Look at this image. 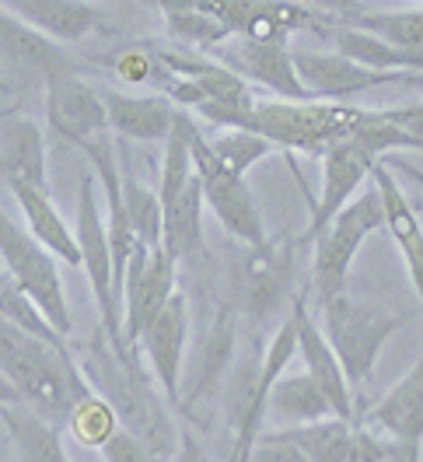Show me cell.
<instances>
[{
	"instance_id": "obj_1",
	"label": "cell",
	"mask_w": 423,
	"mask_h": 462,
	"mask_svg": "<svg viewBox=\"0 0 423 462\" xmlns=\"http://www.w3.org/2000/svg\"><path fill=\"white\" fill-rule=\"evenodd\" d=\"M78 368L85 372L87 385L109 400L119 417V428L130 431L151 456L165 462L179 448V428L171 424L169 410L158 400V382L141 372L133 346H115L98 329V337L81 350Z\"/></svg>"
},
{
	"instance_id": "obj_2",
	"label": "cell",
	"mask_w": 423,
	"mask_h": 462,
	"mask_svg": "<svg viewBox=\"0 0 423 462\" xmlns=\"http://www.w3.org/2000/svg\"><path fill=\"white\" fill-rule=\"evenodd\" d=\"M0 372L14 382L22 403L50 424H67L78 400L91 396L85 372L78 368L74 350H57L11 326L0 316Z\"/></svg>"
},
{
	"instance_id": "obj_3",
	"label": "cell",
	"mask_w": 423,
	"mask_h": 462,
	"mask_svg": "<svg viewBox=\"0 0 423 462\" xmlns=\"http://www.w3.org/2000/svg\"><path fill=\"white\" fill-rule=\"evenodd\" d=\"M322 322H326V340L336 354L339 368L350 385L367 382L374 372V361L382 354V346L395 337V329L402 326V319L350 298L346 291H339L333 298L322 301Z\"/></svg>"
},
{
	"instance_id": "obj_4",
	"label": "cell",
	"mask_w": 423,
	"mask_h": 462,
	"mask_svg": "<svg viewBox=\"0 0 423 462\" xmlns=\"http://www.w3.org/2000/svg\"><path fill=\"white\" fill-rule=\"evenodd\" d=\"M361 109L336 102H255L242 130L259 134L262 141L298 151H326L336 141H346Z\"/></svg>"
},
{
	"instance_id": "obj_5",
	"label": "cell",
	"mask_w": 423,
	"mask_h": 462,
	"mask_svg": "<svg viewBox=\"0 0 423 462\" xmlns=\"http://www.w3.org/2000/svg\"><path fill=\"white\" fill-rule=\"evenodd\" d=\"M294 354H298V322L294 316H287L270 346L253 365H242V375L234 382V445L227 462H249L259 441V424L270 413V389L283 375Z\"/></svg>"
},
{
	"instance_id": "obj_6",
	"label": "cell",
	"mask_w": 423,
	"mask_h": 462,
	"mask_svg": "<svg viewBox=\"0 0 423 462\" xmlns=\"http://www.w3.org/2000/svg\"><path fill=\"white\" fill-rule=\"evenodd\" d=\"M385 225V210H382V197L374 186H367L357 200H350L336 214V221L318 235L315 242V260H311V281L318 291V301L333 298L346 288L350 266L357 260L361 245L371 231Z\"/></svg>"
},
{
	"instance_id": "obj_7",
	"label": "cell",
	"mask_w": 423,
	"mask_h": 462,
	"mask_svg": "<svg viewBox=\"0 0 423 462\" xmlns=\"http://www.w3.org/2000/svg\"><path fill=\"white\" fill-rule=\"evenodd\" d=\"M0 260L7 266V273L14 277V284L29 294L32 301L42 309V316L53 322L63 340H70L74 322H70V305L63 294L57 256H50L29 231H22L4 210H0Z\"/></svg>"
},
{
	"instance_id": "obj_8",
	"label": "cell",
	"mask_w": 423,
	"mask_h": 462,
	"mask_svg": "<svg viewBox=\"0 0 423 462\" xmlns=\"http://www.w3.org/2000/svg\"><path fill=\"white\" fill-rule=\"evenodd\" d=\"M193 172L203 186V203H210V210L217 214L227 235L245 242L253 253H266L270 242H266V228H262L259 207L253 200V189L245 186L242 175H231L217 165L203 130H197V137H193Z\"/></svg>"
},
{
	"instance_id": "obj_9",
	"label": "cell",
	"mask_w": 423,
	"mask_h": 462,
	"mask_svg": "<svg viewBox=\"0 0 423 462\" xmlns=\"http://www.w3.org/2000/svg\"><path fill=\"white\" fill-rule=\"evenodd\" d=\"M78 245H81V266H85L91 291H95V305L102 319V333L109 337V344H123V319H119V301L113 291V249H109V231L102 221V207L95 197V175L81 179L78 189Z\"/></svg>"
},
{
	"instance_id": "obj_10",
	"label": "cell",
	"mask_w": 423,
	"mask_h": 462,
	"mask_svg": "<svg viewBox=\"0 0 423 462\" xmlns=\"http://www.w3.org/2000/svg\"><path fill=\"white\" fill-rule=\"evenodd\" d=\"M175 266L179 263L161 245L133 249L126 284H123V344L126 346H137L147 322L169 305V298L175 294Z\"/></svg>"
},
{
	"instance_id": "obj_11",
	"label": "cell",
	"mask_w": 423,
	"mask_h": 462,
	"mask_svg": "<svg viewBox=\"0 0 423 462\" xmlns=\"http://www.w3.org/2000/svg\"><path fill=\"white\" fill-rule=\"evenodd\" d=\"M374 165H378V158L350 137L322 151V193H318V200H311V221L308 231L301 235V242L318 238L336 221L339 210L354 200V193L371 179Z\"/></svg>"
},
{
	"instance_id": "obj_12",
	"label": "cell",
	"mask_w": 423,
	"mask_h": 462,
	"mask_svg": "<svg viewBox=\"0 0 423 462\" xmlns=\"http://www.w3.org/2000/svg\"><path fill=\"white\" fill-rule=\"evenodd\" d=\"M207 18L225 25L231 35L259 42H287L290 32L315 29L308 7L280 0H193Z\"/></svg>"
},
{
	"instance_id": "obj_13",
	"label": "cell",
	"mask_w": 423,
	"mask_h": 462,
	"mask_svg": "<svg viewBox=\"0 0 423 462\" xmlns=\"http://www.w3.org/2000/svg\"><path fill=\"white\" fill-rule=\"evenodd\" d=\"M186 340H189V301L182 291H175L169 305L147 322L137 344L147 354V368L158 378L169 403L182 400V365H186Z\"/></svg>"
},
{
	"instance_id": "obj_14",
	"label": "cell",
	"mask_w": 423,
	"mask_h": 462,
	"mask_svg": "<svg viewBox=\"0 0 423 462\" xmlns=\"http://www.w3.org/2000/svg\"><path fill=\"white\" fill-rule=\"evenodd\" d=\"M46 123L50 130H57L63 141L85 147L95 137H102V130H109V116L102 91L81 81L78 74L60 78L46 85Z\"/></svg>"
},
{
	"instance_id": "obj_15",
	"label": "cell",
	"mask_w": 423,
	"mask_h": 462,
	"mask_svg": "<svg viewBox=\"0 0 423 462\" xmlns=\"http://www.w3.org/2000/svg\"><path fill=\"white\" fill-rule=\"evenodd\" d=\"M221 63L238 78H253L255 85L280 95L283 102H315L294 70V53L287 42L242 39L234 50H221Z\"/></svg>"
},
{
	"instance_id": "obj_16",
	"label": "cell",
	"mask_w": 423,
	"mask_h": 462,
	"mask_svg": "<svg viewBox=\"0 0 423 462\" xmlns=\"http://www.w3.org/2000/svg\"><path fill=\"white\" fill-rule=\"evenodd\" d=\"M290 316L298 322V354L305 357V372H308V375L315 378V385L326 393L333 417L354 424V393H350L354 385L343 375V368H339L336 354H333V346L326 340V333H322L318 322L308 316V305H305L301 298H294Z\"/></svg>"
},
{
	"instance_id": "obj_17",
	"label": "cell",
	"mask_w": 423,
	"mask_h": 462,
	"mask_svg": "<svg viewBox=\"0 0 423 462\" xmlns=\"http://www.w3.org/2000/svg\"><path fill=\"white\" fill-rule=\"evenodd\" d=\"M290 53H294V70L311 98H354L367 88L392 85L402 78V74H374L339 53H315V50H290Z\"/></svg>"
},
{
	"instance_id": "obj_18",
	"label": "cell",
	"mask_w": 423,
	"mask_h": 462,
	"mask_svg": "<svg viewBox=\"0 0 423 462\" xmlns=\"http://www.w3.org/2000/svg\"><path fill=\"white\" fill-rule=\"evenodd\" d=\"M0 179L14 189L46 193V141L42 130L25 116L0 119Z\"/></svg>"
},
{
	"instance_id": "obj_19",
	"label": "cell",
	"mask_w": 423,
	"mask_h": 462,
	"mask_svg": "<svg viewBox=\"0 0 423 462\" xmlns=\"http://www.w3.org/2000/svg\"><path fill=\"white\" fill-rule=\"evenodd\" d=\"M102 102L109 116V130H115L123 141H169L171 123H175V106L158 91V95H130V91H115L102 88Z\"/></svg>"
},
{
	"instance_id": "obj_20",
	"label": "cell",
	"mask_w": 423,
	"mask_h": 462,
	"mask_svg": "<svg viewBox=\"0 0 423 462\" xmlns=\"http://www.w3.org/2000/svg\"><path fill=\"white\" fill-rule=\"evenodd\" d=\"M371 182L382 197V210H385V228L392 231L395 245L406 260V273L413 281V288L420 294V305H423V228H420V217L413 210L409 197L402 193V186L395 182V175L378 162L374 172H371Z\"/></svg>"
},
{
	"instance_id": "obj_21",
	"label": "cell",
	"mask_w": 423,
	"mask_h": 462,
	"mask_svg": "<svg viewBox=\"0 0 423 462\" xmlns=\"http://www.w3.org/2000/svg\"><path fill=\"white\" fill-rule=\"evenodd\" d=\"M0 53L7 60H14L18 67L32 70V74H42L46 85L78 74L74 60L67 57L53 39H46L35 29H29L25 22H18L4 4H0Z\"/></svg>"
},
{
	"instance_id": "obj_22",
	"label": "cell",
	"mask_w": 423,
	"mask_h": 462,
	"mask_svg": "<svg viewBox=\"0 0 423 462\" xmlns=\"http://www.w3.org/2000/svg\"><path fill=\"white\" fill-rule=\"evenodd\" d=\"M4 7L39 35L60 42H78L87 32L98 29V7L85 0H14Z\"/></svg>"
},
{
	"instance_id": "obj_23",
	"label": "cell",
	"mask_w": 423,
	"mask_h": 462,
	"mask_svg": "<svg viewBox=\"0 0 423 462\" xmlns=\"http://www.w3.org/2000/svg\"><path fill=\"white\" fill-rule=\"evenodd\" d=\"M367 424L389 438L423 441V350L417 365L409 368V375L367 413Z\"/></svg>"
},
{
	"instance_id": "obj_24",
	"label": "cell",
	"mask_w": 423,
	"mask_h": 462,
	"mask_svg": "<svg viewBox=\"0 0 423 462\" xmlns=\"http://www.w3.org/2000/svg\"><path fill=\"white\" fill-rule=\"evenodd\" d=\"M14 200L22 207L25 221H29V235L57 260L70 263V266H81V245H78V235L67 228L63 214H60L50 193H39V189H14Z\"/></svg>"
},
{
	"instance_id": "obj_25",
	"label": "cell",
	"mask_w": 423,
	"mask_h": 462,
	"mask_svg": "<svg viewBox=\"0 0 423 462\" xmlns=\"http://www.w3.org/2000/svg\"><path fill=\"white\" fill-rule=\"evenodd\" d=\"M290 284V249L277 253L273 245L266 253H253V263L242 277V309L253 319H266L280 305L283 291Z\"/></svg>"
},
{
	"instance_id": "obj_26",
	"label": "cell",
	"mask_w": 423,
	"mask_h": 462,
	"mask_svg": "<svg viewBox=\"0 0 423 462\" xmlns=\"http://www.w3.org/2000/svg\"><path fill=\"white\" fill-rule=\"evenodd\" d=\"M0 420H4L7 438H11V445H14L22 462H70L67 448H63V438H60V428L42 420L35 410H29V406H4Z\"/></svg>"
},
{
	"instance_id": "obj_27",
	"label": "cell",
	"mask_w": 423,
	"mask_h": 462,
	"mask_svg": "<svg viewBox=\"0 0 423 462\" xmlns=\"http://www.w3.org/2000/svg\"><path fill=\"white\" fill-rule=\"evenodd\" d=\"M270 413L280 420L283 428H301V424H315L333 417L326 393L315 385L308 372H290L280 375L270 389Z\"/></svg>"
},
{
	"instance_id": "obj_28",
	"label": "cell",
	"mask_w": 423,
	"mask_h": 462,
	"mask_svg": "<svg viewBox=\"0 0 423 462\" xmlns=\"http://www.w3.org/2000/svg\"><path fill=\"white\" fill-rule=\"evenodd\" d=\"M203 245V186L193 175L189 186L165 207V228H161V249L171 260H189Z\"/></svg>"
},
{
	"instance_id": "obj_29",
	"label": "cell",
	"mask_w": 423,
	"mask_h": 462,
	"mask_svg": "<svg viewBox=\"0 0 423 462\" xmlns=\"http://www.w3.org/2000/svg\"><path fill=\"white\" fill-rule=\"evenodd\" d=\"M350 29L378 35L402 53L423 57V7H399V11H374V7H350Z\"/></svg>"
},
{
	"instance_id": "obj_30",
	"label": "cell",
	"mask_w": 423,
	"mask_h": 462,
	"mask_svg": "<svg viewBox=\"0 0 423 462\" xmlns=\"http://www.w3.org/2000/svg\"><path fill=\"white\" fill-rule=\"evenodd\" d=\"M277 434L290 441L308 462H350L354 456V424L339 417H326L301 428H280Z\"/></svg>"
},
{
	"instance_id": "obj_31",
	"label": "cell",
	"mask_w": 423,
	"mask_h": 462,
	"mask_svg": "<svg viewBox=\"0 0 423 462\" xmlns=\"http://www.w3.org/2000/svg\"><path fill=\"white\" fill-rule=\"evenodd\" d=\"M197 119L179 109L175 123H171V134L165 141V162H161V182H158V200L161 207H169L193 179V137H197Z\"/></svg>"
},
{
	"instance_id": "obj_32",
	"label": "cell",
	"mask_w": 423,
	"mask_h": 462,
	"mask_svg": "<svg viewBox=\"0 0 423 462\" xmlns=\"http://www.w3.org/2000/svg\"><path fill=\"white\" fill-rule=\"evenodd\" d=\"M0 316L7 319L11 326L25 329L29 337L42 340V344L57 346V350H70V344H67L57 329H53V322L42 316V309L32 301L29 294L14 284V277H11V273H4V277H0Z\"/></svg>"
},
{
	"instance_id": "obj_33",
	"label": "cell",
	"mask_w": 423,
	"mask_h": 462,
	"mask_svg": "<svg viewBox=\"0 0 423 462\" xmlns=\"http://www.w3.org/2000/svg\"><path fill=\"white\" fill-rule=\"evenodd\" d=\"M234 354V326H231V312H221V319L214 322L207 344L199 350V361L193 368V389H189V400H199L203 393H210L221 375H225L227 361Z\"/></svg>"
},
{
	"instance_id": "obj_34",
	"label": "cell",
	"mask_w": 423,
	"mask_h": 462,
	"mask_svg": "<svg viewBox=\"0 0 423 462\" xmlns=\"http://www.w3.org/2000/svg\"><path fill=\"white\" fill-rule=\"evenodd\" d=\"M67 428L87 448H106L115 438V431H119V417H115V410L109 406V400H102L98 393H91V396L74 403L70 417H67Z\"/></svg>"
},
{
	"instance_id": "obj_35",
	"label": "cell",
	"mask_w": 423,
	"mask_h": 462,
	"mask_svg": "<svg viewBox=\"0 0 423 462\" xmlns=\"http://www.w3.org/2000/svg\"><path fill=\"white\" fill-rule=\"evenodd\" d=\"M165 11V22H169V32L186 42V46H197V50H214L221 46L225 39H231V32L225 25H217L214 18H207L197 4H161Z\"/></svg>"
},
{
	"instance_id": "obj_36",
	"label": "cell",
	"mask_w": 423,
	"mask_h": 462,
	"mask_svg": "<svg viewBox=\"0 0 423 462\" xmlns=\"http://www.w3.org/2000/svg\"><path fill=\"white\" fill-rule=\"evenodd\" d=\"M123 200L130 210V225L137 231V242L147 249H158L161 245V228H165V207L158 200V193L141 186L137 179L123 175Z\"/></svg>"
},
{
	"instance_id": "obj_37",
	"label": "cell",
	"mask_w": 423,
	"mask_h": 462,
	"mask_svg": "<svg viewBox=\"0 0 423 462\" xmlns=\"http://www.w3.org/2000/svg\"><path fill=\"white\" fill-rule=\"evenodd\" d=\"M210 151H214V158H217V165L231 175H242L253 169L255 162H262L266 154H270V141H262L259 134H249V130H227V134H217L214 141H207Z\"/></svg>"
},
{
	"instance_id": "obj_38",
	"label": "cell",
	"mask_w": 423,
	"mask_h": 462,
	"mask_svg": "<svg viewBox=\"0 0 423 462\" xmlns=\"http://www.w3.org/2000/svg\"><path fill=\"white\" fill-rule=\"evenodd\" d=\"M113 67H115V78H123L126 85H161L169 91V85L175 81V74L165 67L161 53L154 57L151 50H141V46H126L115 57Z\"/></svg>"
},
{
	"instance_id": "obj_39",
	"label": "cell",
	"mask_w": 423,
	"mask_h": 462,
	"mask_svg": "<svg viewBox=\"0 0 423 462\" xmlns=\"http://www.w3.org/2000/svg\"><path fill=\"white\" fill-rule=\"evenodd\" d=\"M249 462H308V459H305L290 441H283L277 431H266V434H259Z\"/></svg>"
},
{
	"instance_id": "obj_40",
	"label": "cell",
	"mask_w": 423,
	"mask_h": 462,
	"mask_svg": "<svg viewBox=\"0 0 423 462\" xmlns=\"http://www.w3.org/2000/svg\"><path fill=\"white\" fill-rule=\"evenodd\" d=\"M102 456H106V462H161L158 456H151L133 434L123 431V428H119L113 441L102 448Z\"/></svg>"
},
{
	"instance_id": "obj_41",
	"label": "cell",
	"mask_w": 423,
	"mask_h": 462,
	"mask_svg": "<svg viewBox=\"0 0 423 462\" xmlns=\"http://www.w3.org/2000/svg\"><path fill=\"white\" fill-rule=\"evenodd\" d=\"M423 459V441H402V438H382V448L374 462H420Z\"/></svg>"
},
{
	"instance_id": "obj_42",
	"label": "cell",
	"mask_w": 423,
	"mask_h": 462,
	"mask_svg": "<svg viewBox=\"0 0 423 462\" xmlns=\"http://www.w3.org/2000/svg\"><path fill=\"white\" fill-rule=\"evenodd\" d=\"M382 116L395 123L399 130H406L409 137H417L423 144V102H413V106H399V109H382Z\"/></svg>"
},
{
	"instance_id": "obj_43",
	"label": "cell",
	"mask_w": 423,
	"mask_h": 462,
	"mask_svg": "<svg viewBox=\"0 0 423 462\" xmlns=\"http://www.w3.org/2000/svg\"><path fill=\"white\" fill-rule=\"evenodd\" d=\"M175 462H210L199 438L193 431H179V448H175Z\"/></svg>"
},
{
	"instance_id": "obj_44",
	"label": "cell",
	"mask_w": 423,
	"mask_h": 462,
	"mask_svg": "<svg viewBox=\"0 0 423 462\" xmlns=\"http://www.w3.org/2000/svg\"><path fill=\"white\" fill-rule=\"evenodd\" d=\"M4 406H25V403H22V393L14 389V382L0 372V410Z\"/></svg>"
},
{
	"instance_id": "obj_45",
	"label": "cell",
	"mask_w": 423,
	"mask_h": 462,
	"mask_svg": "<svg viewBox=\"0 0 423 462\" xmlns=\"http://www.w3.org/2000/svg\"><path fill=\"white\" fill-rule=\"evenodd\" d=\"M399 85L417 88V91H423V74H402V78H399Z\"/></svg>"
},
{
	"instance_id": "obj_46",
	"label": "cell",
	"mask_w": 423,
	"mask_h": 462,
	"mask_svg": "<svg viewBox=\"0 0 423 462\" xmlns=\"http://www.w3.org/2000/svg\"><path fill=\"white\" fill-rule=\"evenodd\" d=\"M395 165H399V169H402V172L409 175V179H413V182H420V186H423V172H420V169H413V165H406V162H395Z\"/></svg>"
},
{
	"instance_id": "obj_47",
	"label": "cell",
	"mask_w": 423,
	"mask_h": 462,
	"mask_svg": "<svg viewBox=\"0 0 423 462\" xmlns=\"http://www.w3.org/2000/svg\"><path fill=\"white\" fill-rule=\"evenodd\" d=\"M350 462H361V459H357V456H350Z\"/></svg>"
}]
</instances>
